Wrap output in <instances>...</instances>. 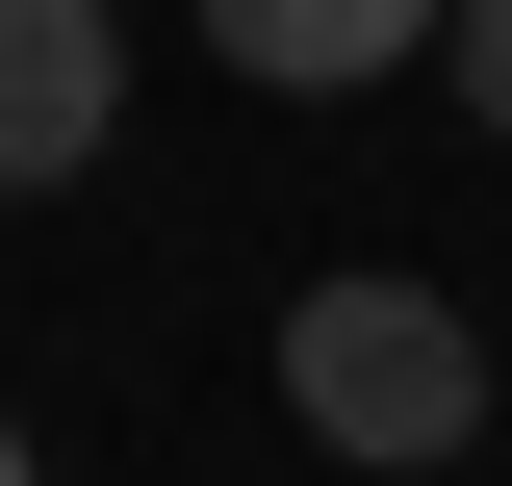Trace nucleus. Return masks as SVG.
Instances as JSON below:
<instances>
[{"mask_svg": "<svg viewBox=\"0 0 512 486\" xmlns=\"http://www.w3.org/2000/svg\"><path fill=\"white\" fill-rule=\"evenodd\" d=\"M461 0H205V52L256 77V103H384V77H436Z\"/></svg>", "mask_w": 512, "mask_h": 486, "instance_id": "nucleus-3", "label": "nucleus"}, {"mask_svg": "<svg viewBox=\"0 0 512 486\" xmlns=\"http://www.w3.org/2000/svg\"><path fill=\"white\" fill-rule=\"evenodd\" d=\"M487 410H512L487 307L410 282V256H333V282L282 307V435H308V461H359V486H461V461H487Z\"/></svg>", "mask_w": 512, "mask_h": 486, "instance_id": "nucleus-1", "label": "nucleus"}, {"mask_svg": "<svg viewBox=\"0 0 512 486\" xmlns=\"http://www.w3.org/2000/svg\"><path fill=\"white\" fill-rule=\"evenodd\" d=\"M103 128H128V26L103 0H0V205L103 180Z\"/></svg>", "mask_w": 512, "mask_h": 486, "instance_id": "nucleus-2", "label": "nucleus"}, {"mask_svg": "<svg viewBox=\"0 0 512 486\" xmlns=\"http://www.w3.org/2000/svg\"><path fill=\"white\" fill-rule=\"evenodd\" d=\"M436 77H461V128H512V0H461V26H436Z\"/></svg>", "mask_w": 512, "mask_h": 486, "instance_id": "nucleus-4", "label": "nucleus"}, {"mask_svg": "<svg viewBox=\"0 0 512 486\" xmlns=\"http://www.w3.org/2000/svg\"><path fill=\"white\" fill-rule=\"evenodd\" d=\"M0 486H52V461H26V410H0Z\"/></svg>", "mask_w": 512, "mask_h": 486, "instance_id": "nucleus-5", "label": "nucleus"}]
</instances>
